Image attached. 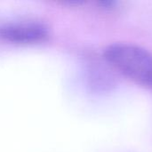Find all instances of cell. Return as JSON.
I'll return each mask as SVG.
<instances>
[{
  "label": "cell",
  "instance_id": "obj_1",
  "mask_svg": "<svg viewBox=\"0 0 152 152\" xmlns=\"http://www.w3.org/2000/svg\"><path fill=\"white\" fill-rule=\"evenodd\" d=\"M105 59L118 72L136 84L152 88V54L146 49L127 43L109 45Z\"/></svg>",
  "mask_w": 152,
  "mask_h": 152
},
{
  "label": "cell",
  "instance_id": "obj_2",
  "mask_svg": "<svg viewBox=\"0 0 152 152\" xmlns=\"http://www.w3.org/2000/svg\"><path fill=\"white\" fill-rule=\"evenodd\" d=\"M46 36L45 28L39 24L24 23L0 28V37L16 43H32L42 40Z\"/></svg>",
  "mask_w": 152,
  "mask_h": 152
}]
</instances>
